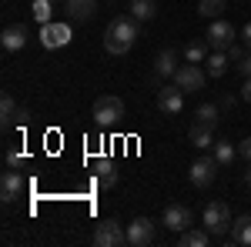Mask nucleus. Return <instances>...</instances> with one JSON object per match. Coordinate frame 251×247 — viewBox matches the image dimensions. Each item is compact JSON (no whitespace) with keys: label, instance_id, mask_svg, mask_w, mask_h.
<instances>
[{"label":"nucleus","instance_id":"obj_1","mask_svg":"<svg viewBox=\"0 0 251 247\" xmlns=\"http://www.w3.org/2000/svg\"><path fill=\"white\" fill-rule=\"evenodd\" d=\"M141 20H134L131 14L127 17H114L107 23V30H104V47H107V54H127L131 47H134V40L141 37V27H137Z\"/></svg>","mask_w":251,"mask_h":247},{"label":"nucleus","instance_id":"obj_2","mask_svg":"<svg viewBox=\"0 0 251 247\" xmlns=\"http://www.w3.org/2000/svg\"><path fill=\"white\" fill-rule=\"evenodd\" d=\"M231 224H234V217H231V207H228L225 201H211V204L204 207V230H208L211 237L228 234Z\"/></svg>","mask_w":251,"mask_h":247},{"label":"nucleus","instance_id":"obj_3","mask_svg":"<svg viewBox=\"0 0 251 247\" xmlns=\"http://www.w3.org/2000/svg\"><path fill=\"white\" fill-rule=\"evenodd\" d=\"M121 117H124V100L114 94H104L94 100V120L97 127H114L121 124Z\"/></svg>","mask_w":251,"mask_h":247},{"label":"nucleus","instance_id":"obj_4","mask_svg":"<svg viewBox=\"0 0 251 247\" xmlns=\"http://www.w3.org/2000/svg\"><path fill=\"white\" fill-rule=\"evenodd\" d=\"M94 244L97 247H124V244H127V230L121 227L114 217H107V221H100V224H97Z\"/></svg>","mask_w":251,"mask_h":247},{"label":"nucleus","instance_id":"obj_5","mask_svg":"<svg viewBox=\"0 0 251 247\" xmlns=\"http://www.w3.org/2000/svg\"><path fill=\"white\" fill-rule=\"evenodd\" d=\"M234 23L231 20H225V17H218V20H211V27H208V47L211 50H228L234 44Z\"/></svg>","mask_w":251,"mask_h":247},{"label":"nucleus","instance_id":"obj_6","mask_svg":"<svg viewBox=\"0 0 251 247\" xmlns=\"http://www.w3.org/2000/svg\"><path fill=\"white\" fill-rule=\"evenodd\" d=\"M214 174H218V160H214V157H198L191 164V171H188V180H191L198 190H204V187L214 184Z\"/></svg>","mask_w":251,"mask_h":247},{"label":"nucleus","instance_id":"obj_7","mask_svg":"<svg viewBox=\"0 0 251 247\" xmlns=\"http://www.w3.org/2000/svg\"><path fill=\"white\" fill-rule=\"evenodd\" d=\"M71 40V23H40V44H44V50H57Z\"/></svg>","mask_w":251,"mask_h":247},{"label":"nucleus","instance_id":"obj_8","mask_svg":"<svg viewBox=\"0 0 251 247\" xmlns=\"http://www.w3.org/2000/svg\"><path fill=\"white\" fill-rule=\"evenodd\" d=\"M127 244H134V247L154 244V221L151 217H134L127 224Z\"/></svg>","mask_w":251,"mask_h":247},{"label":"nucleus","instance_id":"obj_9","mask_svg":"<svg viewBox=\"0 0 251 247\" xmlns=\"http://www.w3.org/2000/svg\"><path fill=\"white\" fill-rule=\"evenodd\" d=\"M204 70L198 67V64H184V67H177V74H174V84L184 90V94H191V90H201L204 87Z\"/></svg>","mask_w":251,"mask_h":247},{"label":"nucleus","instance_id":"obj_10","mask_svg":"<svg viewBox=\"0 0 251 247\" xmlns=\"http://www.w3.org/2000/svg\"><path fill=\"white\" fill-rule=\"evenodd\" d=\"M157 111L161 114H181L184 111V90L171 84V87H157Z\"/></svg>","mask_w":251,"mask_h":247},{"label":"nucleus","instance_id":"obj_11","mask_svg":"<svg viewBox=\"0 0 251 247\" xmlns=\"http://www.w3.org/2000/svg\"><path fill=\"white\" fill-rule=\"evenodd\" d=\"M27 190V184H24V177H20V171H14V167H7L3 171V177H0V197H3V204H10V201H17L20 194Z\"/></svg>","mask_w":251,"mask_h":247},{"label":"nucleus","instance_id":"obj_12","mask_svg":"<svg viewBox=\"0 0 251 247\" xmlns=\"http://www.w3.org/2000/svg\"><path fill=\"white\" fill-rule=\"evenodd\" d=\"M164 227H171V230H188L191 227V207H184V204H168L164 207V221H161Z\"/></svg>","mask_w":251,"mask_h":247},{"label":"nucleus","instance_id":"obj_13","mask_svg":"<svg viewBox=\"0 0 251 247\" xmlns=\"http://www.w3.org/2000/svg\"><path fill=\"white\" fill-rule=\"evenodd\" d=\"M0 44H3V50H7V54L24 50V44H27V27H24V23H10V27L0 34Z\"/></svg>","mask_w":251,"mask_h":247},{"label":"nucleus","instance_id":"obj_14","mask_svg":"<svg viewBox=\"0 0 251 247\" xmlns=\"http://www.w3.org/2000/svg\"><path fill=\"white\" fill-rule=\"evenodd\" d=\"M228 244L251 247V214H241V217H234V224H231V237H228Z\"/></svg>","mask_w":251,"mask_h":247},{"label":"nucleus","instance_id":"obj_15","mask_svg":"<svg viewBox=\"0 0 251 247\" xmlns=\"http://www.w3.org/2000/svg\"><path fill=\"white\" fill-rule=\"evenodd\" d=\"M174 74H177V54L168 47V50H161L154 57V77L164 80V77H174Z\"/></svg>","mask_w":251,"mask_h":247},{"label":"nucleus","instance_id":"obj_16","mask_svg":"<svg viewBox=\"0 0 251 247\" xmlns=\"http://www.w3.org/2000/svg\"><path fill=\"white\" fill-rule=\"evenodd\" d=\"M0 114H3L0 117V127H3V131H10V127L20 120V107H17V100H14L10 94L0 97Z\"/></svg>","mask_w":251,"mask_h":247},{"label":"nucleus","instance_id":"obj_17","mask_svg":"<svg viewBox=\"0 0 251 247\" xmlns=\"http://www.w3.org/2000/svg\"><path fill=\"white\" fill-rule=\"evenodd\" d=\"M64 3H67L71 20H91L97 10V0H64Z\"/></svg>","mask_w":251,"mask_h":247},{"label":"nucleus","instance_id":"obj_18","mask_svg":"<svg viewBox=\"0 0 251 247\" xmlns=\"http://www.w3.org/2000/svg\"><path fill=\"white\" fill-rule=\"evenodd\" d=\"M127 14L134 20H141V23H144V20H154L157 0H131V3H127Z\"/></svg>","mask_w":251,"mask_h":247},{"label":"nucleus","instance_id":"obj_19","mask_svg":"<svg viewBox=\"0 0 251 247\" xmlns=\"http://www.w3.org/2000/svg\"><path fill=\"white\" fill-rule=\"evenodd\" d=\"M214 127H208V124H198L194 120V127L188 131V137H191V144L194 147H201V151H208V147H214V137H211Z\"/></svg>","mask_w":251,"mask_h":247},{"label":"nucleus","instance_id":"obj_20","mask_svg":"<svg viewBox=\"0 0 251 247\" xmlns=\"http://www.w3.org/2000/svg\"><path fill=\"white\" fill-rule=\"evenodd\" d=\"M225 10H228V0H201L198 3V14L204 20H218Z\"/></svg>","mask_w":251,"mask_h":247},{"label":"nucleus","instance_id":"obj_21","mask_svg":"<svg viewBox=\"0 0 251 247\" xmlns=\"http://www.w3.org/2000/svg\"><path fill=\"white\" fill-rule=\"evenodd\" d=\"M208 237H211V234H208V230H181V234H177V244L181 247H204L208 244Z\"/></svg>","mask_w":251,"mask_h":247},{"label":"nucleus","instance_id":"obj_22","mask_svg":"<svg viewBox=\"0 0 251 247\" xmlns=\"http://www.w3.org/2000/svg\"><path fill=\"white\" fill-rule=\"evenodd\" d=\"M97 184H100V187H114V184H117L114 164H111L107 157H100V160H97Z\"/></svg>","mask_w":251,"mask_h":247},{"label":"nucleus","instance_id":"obj_23","mask_svg":"<svg viewBox=\"0 0 251 247\" xmlns=\"http://www.w3.org/2000/svg\"><path fill=\"white\" fill-rule=\"evenodd\" d=\"M214 160H218V167H231L234 164V144L231 140H218L214 144Z\"/></svg>","mask_w":251,"mask_h":247},{"label":"nucleus","instance_id":"obj_24","mask_svg":"<svg viewBox=\"0 0 251 247\" xmlns=\"http://www.w3.org/2000/svg\"><path fill=\"white\" fill-rule=\"evenodd\" d=\"M204 57H208V40H191V44L184 47V60H188V64H201Z\"/></svg>","mask_w":251,"mask_h":247},{"label":"nucleus","instance_id":"obj_25","mask_svg":"<svg viewBox=\"0 0 251 247\" xmlns=\"http://www.w3.org/2000/svg\"><path fill=\"white\" fill-rule=\"evenodd\" d=\"M194 120L198 124H208V127H218V104H201L194 111Z\"/></svg>","mask_w":251,"mask_h":247},{"label":"nucleus","instance_id":"obj_26","mask_svg":"<svg viewBox=\"0 0 251 247\" xmlns=\"http://www.w3.org/2000/svg\"><path fill=\"white\" fill-rule=\"evenodd\" d=\"M228 54H221V50H214L211 57H208V77H221L225 70H228Z\"/></svg>","mask_w":251,"mask_h":247},{"label":"nucleus","instance_id":"obj_27","mask_svg":"<svg viewBox=\"0 0 251 247\" xmlns=\"http://www.w3.org/2000/svg\"><path fill=\"white\" fill-rule=\"evenodd\" d=\"M34 20L37 23H50V14H54V0H34Z\"/></svg>","mask_w":251,"mask_h":247},{"label":"nucleus","instance_id":"obj_28","mask_svg":"<svg viewBox=\"0 0 251 247\" xmlns=\"http://www.w3.org/2000/svg\"><path fill=\"white\" fill-rule=\"evenodd\" d=\"M24 164H27V154H24V151H14V147H10V151H7V167L20 171Z\"/></svg>","mask_w":251,"mask_h":247},{"label":"nucleus","instance_id":"obj_29","mask_svg":"<svg viewBox=\"0 0 251 247\" xmlns=\"http://www.w3.org/2000/svg\"><path fill=\"white\" fill-rule=\"evenodd\" d=\"M245 50H248V47H241V44H231L225 54H228V60H231V64H241V60H245Z\"/></svg>","mask_w":251,"mask_h":247},{"label":"nucleus","instance_id":"obj_30","mask_svg":"<svg viewBox=\"0 0 251 247\" xmlns=\"http://www.w3.org/2000/svg\"><path fill=\"white\" fill-rule=\"evenodd\" d=\"M234 70H238L241 77H251V54H245V60H241V64H234Z\"/></svg>","mask_w":251,"mask_h":247},{"label":"nucleus","instance_id":"obj_31","mask_svg":"<svg viewBox=\"0 0 251 247\" xmlns=\"http://www.w3.org/2000/svg\"><path fill=\"white\" fill-rule=\"evenodd\" d=\"M238 151H241L245 160H251V137H248V140H241V147H238Z\"/></svg>","mask_w":251,"mask_h":247},{"label":"nucleus","instance_id":"obj_32","mask_svg":"<svg viewBox=\"0 0 251 247\" xmlns=\"http://www.w3.org/2000/svg\"><path fill=\"white\" fill-rule=\"evenodd\" d=\"M241 37H245V47L251 50V20L245 23V27H241Z\"/></svg>","mask_w":251,"mask_h":247},{"label":"nucleus","instance_id":"obj_33","mask_svg":"<svg viewBox=\"0 0 251 247\" xmlns=\"http://www.w3.org/2000/svg\"><path fill=\"white\" fill-rule=\"evenodd\" d=\"M241 97L251 104V77H245V84H241Z\"/></svg>","mask_w":251,"mask_h":247},{"label":"nucleus","instance_id":"obj_34","mask_svg":"<svg viewBox=\"0 0 251 247\" xmlns=\"http://www.w3.org/2000/svg\"><path fill=\"white\" fill-rule=\"evenodd\" d=\"M245 184H248V187H251V167H248V171H245Z\"/></svg>","mask_w":251,"mask_h":247},{"label":"nucleus","instance_id":"obj_35","mask_svg":"<svg viewBox=\"0 0 251 247\" xmlns=\"http://www.w3.org/2000/svg\"><path fill=\"white\" fill-rule=\"evenodd\" d=\"M54 3H60V0H54Z\"/></svg>","mask_w":251,"mask_h":247}]
</instances>
